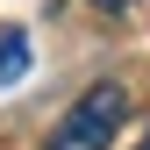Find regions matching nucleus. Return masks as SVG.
Returning <instances> with one entry per match:
<instances>
[{
  "label": "nucleus",
  "mask_w": 150,
  "mask_h": 150,
  "mask_svg": "<svg viewBox=\"0 0 150 150\" xmlns=\"http://www.w3.org/2000/svg\"><path fill=\"white\" fill-rule=\"evenodd\" d=\"M122 122H129V86L122 79H93L79 100L57 115V129H50L43 150H107L122 136Z\"/></svg>",
  "instance_id": "f257e3e1"
},
{
  "label": "nucleus",
  "mask_w": 150,
  "mask_h": 150,
  "mask_svg": "<svg viewBox=\"0 0 150 150\" xmlns=\"http://www.w3.org/2000/svg\"><path fill=\"white\" fill-rule=\"evenodd\" d=\"M29 64H36L29 29H0V86H22V79H29Z\"/></svg>",
  "instance_id": "f03ea898"
},
{
  "label": "nucleus",
  "mask_w": 150,
  "mask_h": 150,
  "mask_svg": "<svg viewBox=\"0 0 150 150\" xmlns=\"http://www.w3.org/2000/svg\"><path fill=\"white\" fill-rule=\"evenodd\" d=\"M136 150H150V136H143V143H136Z\"/></svg>",
  "instance_id": "7ed1b4c3"
}]
</instances>
